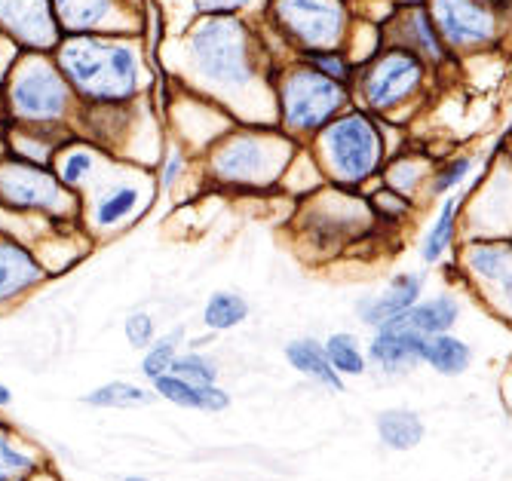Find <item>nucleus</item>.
<instances>
[{"label": "nucleus", "mask_w": 512, "mask_h": 481, "mask_svg": "<svg viewBox=\"0 0 512 481\" xmlns=\"http://www.w3.org/2000/svg\"><path fill=\"white\" fill-rule=\"evenodd\" d=\"M59 71L86 99L117 102L138 86V59L120 40L77 34L59 50Z\"/></svg>", "instance_id": "obj_1"}, {"label": "nucleus", "mask_w": 512, "mask_h": 481, "mask_svg": "<svg viewBox=\"0 0 512 481\" xmlns=\"http://www.w3.org/2000/svg\"><path fill=\"white\" fill-rule=\"evenodd\" d=\"M325 157L341 181H365L381 163V138L365 117H341L325 129Z\"/></svg>", "instance_id": "obj_2"}, {"label": "nucleus", "mask_w": 512, "mask_h": 481, "mask_svg": "<svg viewBox=\"0 0 512 481\" xmlns=\"http://www.w3.org/2000/svg\"><path fill=\"white\" fill-rule=\"evenodd\" d=\"M194 59L212 83L240 86L249 80L246 34L237 22H206L194 37Z\"/></svg>", "instance_id": "obj_3"}, {"label": "nucleus", "mask_w": 512, "mask_h": 481, "mask_svg": "<svg viewBox=\"0 0 512 481\" xmlns=\"http://www.w3.org/2000/svg\"><path fill=\"white\" fill-rule=\"evenodd\" d=\"M10 108L19 120L53 123L68 108V83L62 71L46 62H28L10 83Z\"/></svg>", "instance_id": "obj_4"}, {"label": "nucleus", "mask_w": 512, "mask_h": 481, "mask_svg": "<svg viewBox=\"0 0 512 481\" xmlns=\"http://www.w3.org/2000/svg\"><path fill=\"white\" fill-rule=\"evenodd\" d=\"M344 102V89L338 80L325 77L319 71H298L289 77L283 89V108H286V123L295 129H316Z\"/></svg>", "instance_id": "obj_5"}, {"label": "nucleus", "mask_w": 512, "mask_h": 481, "mask_svg": "<svg viewBox=\"0 0 512 481\" xmlns=\"http://www.w3.org/2000/svg\"><path fill=\"white\" fill-rule=\"evenodd\" d=\"M0 203L10 209H43L62 212L65 190L50 172L28 160H7L0 163Z\"/></svg>", "instance_id": "obj_6"}, {"label": "nucleus", "mask_w": 512, "mask_h": 481, "mask_svg": "<svg viewBox=\"0 0 512 481\" xmlns=\"http://www.w3.org/2000/svg\"><path fill=\"white\" fill-rule=\"evenodd\" d=\"M279 22H283L310 50H325L341 37V7L338 0H279Z\"/></svg>", "instance_id": "obj_7"}, {"label": "nucleus", "mask_w": 512, "mask_h": 481, "mask_svg": "<svg viewBox=\"0 0 512 481\" xmlns=\"http://www.w3.org/2000/svg\"><path fill=\"white\" fill-rule=\"evenodd\" d=\"M427 341L430 338H424V334L417 331L402 313L399 319H393L375 331V338H371V344H368V359L384 374H405V371H411L424 362V344Z\"/></svg>", "instance_id": "obj_8"}, {"label": "nucleus", "mask_w": 512, "mask_h": 481, "mask_svg": "<svg viewBox=\"0 0 512 481\" xmlns=\"http://www.w3.org/2000/svg\"><path fill=\"white\" fill-rule=\"evenodd\" d=\"M0 28L34 50H50L59 43L53 0H0Z\"/></svg>", "instance_id": "obj_9"}, {"label": "nucleus", "mask_w": 512, "mask_h": 481, "mask_svg": "<svg viewBox=\"0 0 512 481\" xmlns=\"http://www.w3.org/2000/svg\"><path fill=\"white\" fill-rule=\"evenodd\" d=\"M421 83V62H417L408 50H396L384 56L375 68H371L365 80V99L371 108L387 111L399 105L414 86Z\"/></svg>", "instance_id": "obj_10"}, {"label": "nucleus", "mask_w": 512, "mask_h": 481, "mask_svg": "<svg viewBox=\"0 0 512 481\" xmlns=\"http://www.w3.org/2000/svg\"><path fill=\"white\" fill-rule=\"evenodd\" d=\"M436 25L448 43H482L494 34V19L476 0H436Z\"/></svg>", "instance_id": "obj_11"}, {"label": "nucleus", "mask_w": 512, "mask_h": 481, "mask_svg": "<svg viewBox=\"0 0 512 481\" xmlns=\"http://www.w3.org/2000/svg\"><path fill=\"white\" fill-rule=\"evenodd\" d=\"M467 264L476 279L494 288L497 307L512 319V246L509 243H485L473 246Z\"/></svg>", "instance_id": "obj_12"}, {"label": "nucleus", "mask_w": 512, "mask_h": 481, "mask_svg": "<svg viewBox=\"0 0 512 481\" xmlns=\"http://www.w3.org/2000/svg\"><path fill=\"white\" fill-rule=\"evenodd\" d=\"M40 279L43 270L37 258L25 246H19L13 236H0V307L25 295Z\"/></svg>", "instance_id": "obj_13"}, {"label": "nucleus", "mask_w": 512, "mask_h": 481, "mask_svg": "<svg viewBox=\"0 0 512 481\" xmlns=\"http://www.w3.org/2000/svg\"><path fill=\"white\" fill-rule=\"evenodd\" d=\"M421 288H424L421 276H411V273L408 276H396V279H390V285L384 288L381 295H375V298H368V301L359 304V319L365 325L381 328V325L399 319L402 313H408L417 304V298H421Z\"/></svg>", "instance_id": "obj_14"}, {"label": "nucleus", "mask_w": 512, "mask_h": 481, "mask_svg": "<svg viewBox=\"0 0 512 481\" xmlns=\"http://www.w3.org/2000/svg\"><path fill=\"white\" fill-rule=\"evenodd\" d=\"M154 383V396L178 405V408H191V411H206V414H221L230 405V396L218 387H197V383H188L175 374H163Z\"/></svg>", "instance_id": "obj_15"}, {"label": "nucleus", "mask_w": 512, "mask_h": 481, "mask_svg": "<svg viewBox=\"0 0 512 481\" xmlns=\"http://www.w3.org/2000/svg\"><path fill=\"white\" fill-rule=\"evenodd\" d=\"M267 169H270V151L264 141L255 138H237L218 157V172L230 181H255L264 178Z\"/></svg>", "instance_id": "obj_16"}, {"label": "nucleus", "mask_w": 512, "mask_h": 481, "mask_svg": "<svg viewBox=\"0 0 512 481\" xmlns=\"http://www.w3.org/2000/svg\"><path fill=\"white\" fill-rule=\"evenodd\" d=\"M40 469V451L28 445L13 426L0 423V481H28Z\"/></svg>", "instance_id": "obj_17"}, {"label": "nucleus", "mask_w": 512, "mask_h": 481, "mask_svg": "<svg viewBox=\"0 0 512 481\" xmlns=\"http://www.w3.org/2000/svg\"><path fill=\"white\" fill-rule=\"evenodd\" d=\"M286 359L298 374L313 377L316 383H322L325 390L341 393L344 390V377L332 368L329 356H325V347L313 338H298L286 347Z\"/></svg>", "instance_id": "obj_18"}, {"label": "nucleus", "mask_w": 512, "mask_h": 481, "mask_svg": "<svg viewBox=\"0 0 512 481\" xmlns=\"http://www.w3.org/2000/svg\"><path fill=\"white\" fill-rule=\"evenodd\" d=\"M424 420L408 408H390L378 414V436L390 451H411L424 442Z\"/></svg>", "instance_id": "obj_19"}, {"label": "nucleus", "mask_w": 512, "mask_h": 481, "mask_svg": "<svg viewBox=\"0 0 512 481\" xmlns=\"http://www.w3.org/2000/svg\"><path fill=\"white\" fill-rule=\"evenodd\" d=\"M53 13L59 28L71 34H86L111 19L114 4L111 0H53Z\"/></svg>", "instance_id": "obj_20"}, {"label": "nucleus", "mask_w": 512, "mask_h": 481, "mask_svg": "<svg viewBox=\"0 0 512 481\" xmlns=\"http://www.w3.org/2000/svg\"><path fill=\"white\" fill-rule=\"evenodd\" d=\"M424 362L445 377H457L470 368L473 350L460 338H454V334H436V338L424 344Z\"/></svg>", "instance_id": "obj_21"}, {"label": "nucleus", "mask_w": 512, "mask_h": 481, "mask_svg": "<svg viewBox=\"0 0 512 481\" xmlns=\"http://www.w3.org/2000/svg\"><path fill=\"white\" fill-rule=\"evenodd\" d=\"M154 402V393L138 387V383H126V380H111V383H102L92 393L83 396V405L89 408H145Z\"/></svg>", "instance_id": "obj_22"}, {"label": "nucleus", "mask_w": 512, "mask_h": 481, "mask_svg": "<svg viewBox=\"0 0 512 481\" xmlns=\"http://www.w3.org/2000/svg\"><path fill=\"white\" fill-rule=\"evenodd\" d=\"M457 316H460V307H457V301L448 298V295L433 298V301H427V304H414V307L405 313V319H408L417 331H421L424 338L448 334V328L457 322Z\"/></svg>", "instance_id": "obj_23"}, {"label": "nucleus", "mask_w": 512, "mask_h": 481, "mask_svg": "<svg viewBox=\"0 0 512 481\" xmlns=\"http://www.w3.org/2000/svg\"><path fill=\"white\" fill-rule=\"evenodd\" d=\"M322 347H325V356H329L332 368L341 377H359V374H365V353H362V347H359V341L353 338V334L338 331Z\"/></svg>", "instance_id": "obj_24"}, {"label": "nucleus", "mask_w": 512, "mask_h": 481, "mask_svg": "<svg viewBox=\"0 0 512 481\" xmlns=\"http://www.w3.org/2000/svg\"><path fill=\"white\" fill-rule=\"evenodd\" d=\"M246 316H249V304H246L240 295H234V292H215V295L209 298L206 310H203V322H206V328H212V331H227V328H234V325H240Z\"/></svg>", "instance_id": "obj_25"}, {"label": "nucleus", "mask_w": 512, "mask_h": 481, "mask_svg": "<svg viewBox=\"0 0 512 481\" xmlns=\"http://www.w3.org/2000/svg\"><path fill=\"white\" fill-rule=\"evenodd\" d=\"M454 221H457V200L451 197V200H445L436 224L427 233V243H424V261L427 264H436L445 255V249L451 246V239H454Z\"/></svg>", "instance_id": "obj_26"}, {"label": "nucleus", "mask_w": 512, "mask_h": 481, "mask_svg": "<svg viewBox=\"0 0 512 481\" xmlns=\"http://www.w3.org/2000/svg\"><path fill=\"white\" fill-rule=\"evenodd\" d=\"M169 374L188 380V383H197V387H215L218 383V365L203 353H178Z\"/></svg>", "instance_id": "obj_27"}, {"label": "nucleus", "mask_w": 512, "mask_h": 481, "mask_svg": "<svg viewBox=\"0 0 512 481\" xmlns=\"http://www.w3.org/2000/svg\"><path fill=\"white\" fill-rule=\"evenodd\" d=\"M178 341H181V328L172 331V334H166V338H160V341H154L148 347V353L142 359V374L148 380H157V377L169 374V368H172V362L178 356Z\"/></svg>", "instance_id": "obj_28"}, {"label": "nucleus", "mask_w": 512, "mask_h": 481, "mask_svg": "<svg viewBox=\"0 0 512 481\" xmlns=\"http://www.w3.org/2000/svg\"><path fill=\"white\" fill-rule=\"evenodd\" d=\"M138 203V194H135V187H114L111 194L99 203V212H96V221L102 227H114L120 224Z\"/></svg>", "instance_id": "obj_29"}, {"label": "nucleus", "mask_w": 512, "mask_h": 481, "mask_svg": "<svg viewBox=\"0 0 512 481\" xmlns=\"http://www.w3.org/2000/svg\"><path fill=\"white\" fill-rule=\"evenodd\" d=\"M405 40H408V46H417L424 56H433V59H439L442 56V50H439V40H436V34H433V25H430V16L424 13V10H414L408 19H405Z\"/></svg>", "instance_id": "obj_30"}, {"label": "nucleus", "mask_w": 512, "mask_h": 481, "mask_svg": "<svg viewBox=\"0 0 512 481\" xmlns=\"http://www.w3.org/2000/svg\"><path fill=\"white\" fill-rule=\"evenodd\" d=\"M126 341L135 347V350H148L154 344V319L148 313H132L126 319Z\"/></svg>", "instance_id": "obj_31"}, {"label": "nucleus", "mask_w": 512, "mask_h": 481, "mask_svg": "<svg viewBox=\"0 0 512 481\" xmlns=\"http://www.w3.org/2000/svg\"><path fill=\"white\" fill-rule=\"evenodd\" d=\"M89 172H92V154H86V151H71V154L62 160V166H59V181H62L65 187H77Z\"/></svg>", "instance_id": "obj_32"}, {"label": "nucleus", "mask_w": 512, "mask_h": 481, "mask_svg": "<svg viewBox=\"0 0 512 481\" xmlns=\"http://www.w3.org/2000/svg\"><path fill=\"white\" fill-rule=\"evenodd\" d=\"M467 172H470V160L467 157H460V160H454V163H448L445 166V172L436 178V184H433V190L436 194H445V190H451V187H457L463 178H467Z\"/></svg>", "instance_id": "obj_33"}, {"label": "nucleus", "mask_w": 512, "mask_h": 481, "mask_svg": "<svg viewBox=\"0 0 512 481\" xmlns=\"http://www.w3.org/2000/svg\"><path fill=\"white\" fill-rule=\"evenodd\" d=\"M310 62H313V68H316L319 74L332 77V80H338V83L347 77V65H344V59L335 56V53H310Z\"/></svg>", "instance_id": "obj_34"}, {"label": "nucleus", "mask_w": 512, "mask_h": 481, "mask_svg": "<svg viewBox=\"0 0 512 481\" xmlns=\"http://www.w3.org/2000/svg\"><path fill=\"white\" fill-rule=\"evenodd\" d=\"M249 0H197V7L203 13H234L240 7H246Z\"/></svg>", "instance_id": "obj_35"}, {"label": "nucleus", "mask_w": 512, "mask_h": 481, "mask_svg": "<svg viewBox=\"0 0 512 481\" xmlns=\"http://www.w3.org/2000/svg\"><path fill=\"white\" fill-rule=\"evenodd\" d=\"M178 172H181V157H178V154H172V157H169V163H166V172H163V184H172Z\"/></svg>", "instance_id": "obj_36"}, {"label": "nucleus", "mask_w": 512, "mask_h": 481, "mask_svg": "<svg viewBox=\"0 0 512 481\" xmlns=\"http://www.w3.org/2000/svg\"><path fill=\"white\" fill-rule=\"evenodd\" d=\"M28 481H59V478H56V472H53V469H46V466H43V469H40V472H34Z\"/></svg>", "instance_id": "obj_37"}, {"label": "nucleus", "mask_w": 512, "mask_h": 481, "mask_svg": "<svg viewBox=\"0 0 512 481\" xmlns=\"http://www.w3.org/2000/svg\"><path fill=\"white\" fill-rule=\"evenodd\" d=\"M10 402H13V393L4 387V383H0V408H7Z\"/></svg>", "instance_id": "obj_38"}, {"label": "nucleus", "mask_w": 512, "mask_h": 481, "mask_svg": "<svg viewBox=\"0 0 512 481\" xmlns=\"http://www.w3.org/2000/svg\"><path fill=\"white\" fill-rule=\"evenodd\" d=\"M123 481H151V478H145V475H126Z\"/></svg>", "instance_id": "obj_39"}, {"label": "nucleus", "mask_w": 512, "mask_h": 481, "mask_svg": "<svg viewBox=\"0 0 512 481\" xmlns=\"http://www.w3.org/2000/svg\"><path fill=\"white\" fill-rule=\"evenodd\" d=\"M411 4H417V0H411Z\"/></svg>", "instance_id": "obj_40"}]
</instances>
